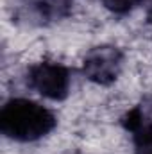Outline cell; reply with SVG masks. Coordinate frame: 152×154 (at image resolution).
Instances as JSON below:
<instances>
[{
    "instance_id": "obj_1",
    "label": "cell",
    "mask_w": 152,
    "mask_h": 154,
    "mask_svg": "<svg viewBox=\"0 0 152 154\" xmlns=\"http://www.w3.org/2000/svg\"><path fill=\"white\" fill-rule=\"evenodd\" d=\"M56 127V116L32 100L14 99L0 111V129L16 142H34Z\"/></svg>"
},
{
    "instance_id": "obj_2",
    "label": "cell",
    "mask_w": 152,
    "mask_h": 154,
    "mask_svg": "<svg viewBox=\"0 0 152 154\" xmlns=\"http://www.w3.org/2000/svg\"><path fill=\"white\" fill-rule=\"evenodd\" d=\"M123 66V56L114 45H99L82 59V72L90 81L108 86L114 82Z\"/></svg>"
},
{
    "instance_id": "obj_3",
    "label": "cell",
    "mask_w": 152,
    "mask_h": 154,
    "mask_svg": "<svg viewBox=\"0 0 152 154\" xmlns=\"http://www.w3.org/2000/svg\"><path fill=\"white\" fill-rule=\"evenodd\" d=\"M29 86L41 97L50 100H63L70 90L68 70L52 61H41L29 68Z\"/></svg>"
},
{
    "instance_id": "obj_4",
    "label": "cell",
    "mask_w": 152,
    "mask_h": 154,
    "mask_svg": "<svg viewBox=\"0 0 152 154\" xmlns=\"http://www.w3.org/2000/svg\"><path fill=\"white\" fill-rule=\"evenodd\" d=\"M123 125L132 133L134 154H152V122L145 120L141 109H131L123 116Z\"/></svg>"
},
{
    "instance_id": "obj_5",
    "label": "cell",
    "mask_w": 152,
    "mask_h": 154,
    "mask_svg": "<svg viewBox=\"0 0 152 154\" xmlns=\"http://www.w3.org/2000/svg\"><path fill=\"white\" fill-rule=\"evenodd\" d=\"M100 2L108 11L114 14H125L140 4V0H100Z\"/></svg>"
}]
</instances>
